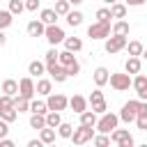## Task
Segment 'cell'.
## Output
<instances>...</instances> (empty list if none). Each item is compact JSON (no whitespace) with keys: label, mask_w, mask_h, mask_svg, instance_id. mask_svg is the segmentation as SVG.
Instances as JSON below:
<instances>
[{"label":"cell","mask_w":147,"mask_h":147,"mask_svg":"<svg viewBox=\"0 0 147 147\" xmlns=\"http://www.w3.org/2000/svg\"><path fill=\"white\" fill-rule=\"evenodd\" d=\"M119 124V115H115V113H101V119H96V129L94 131H99V133H110L115 126Z\"/></svg>","instance_id":"cell-1"},{"label":"cell","mask_w":147,"mask_h":147,"mask_svg":"<svg viewBox=\"0 0 147 147\" xmlns=\"http://www.w3.org/2000/svg\"><path fill=\"white\" fill-rule=\"evenodd\" d=\"M87 37L90 39H106L110 37V21H96L87 28Z\"/></svg>","instance_id":"cell-2"},{"label":"cell","mask_w":147,"mask_h":147,"mask_svg":"<svg viewBox=\"0 0 147 147\" xmlns=\"http://www.w3.org/2000/svg\"><path fill=\"white\" fill-rule=\"evenodd\" d=\"M108 83H110V87L113 90H117V92H126L129 87H131V74H110L108 76Z\"/></svg>","instance_id":"cell-3"},{"label":"cell","mask_w":147,"mask_h":147,"mask_svg":"<svg viewBox=\"0 0 147 147\" xmlns=\"http://www.w3.org/2000/svg\"><path fill=\"white\" fill-rule=\"evenodd\" d=\"M138 103H140V99H131V101H126V103L122 106V110H119V119H122V122H126V124L136 122V115H138Z\"/></svg>","instance_id":"cell-4"},{"label":"cell","mask_w":147,"mask_h":147,"mask_svg":"<svg viewBox=\"0 0 147 147\" xmlns=\"http://www.w3.org/2000/svg\"><path fill=\"white\" fill-rule=\"evenodd\" d=\"M92 138H94V126H85V124H80V126L74 129V133H71L74 145H85V142H90Z\"/></svg>","instance_id":"cell-5"},{"label":"cell","mask_w":147,"mask_h":147,"mask_svg":"<svg viewBox=\"0 0 147 147\" xmlns=\"http://www.w3.org/2000/svg\"><path fill=\"white\" fill-rule=\"evenodd\" d=\"M126 41H129L126 34H113V37H106V46L103 48H106V53L113 55V53H119L122 48H126Z\"/></svg>","instance_id":"cell-6"},{"label":"cell","mask_w":147,"mask_h":147,"mask_svg":"<svg viewBox=\"0 0 147 147\" xmlns=\"http://www.w3.org/2000/svg\"><path fill=\"white\" fill-rule=\"evenodd\" d=\"M110 142H115V145H119V147H131L133 145V136L126 131V129H113L110 131Z\"/></svg>","instance_id":"cell-7"},{"label":"cell","mask_w":147,"mask_h":147,"mask_svg":"<svg viewBox=\"0 0 147 147\" xmlns=\"http://www.w3.org/2000/svg\"><path fill=\"white\" fill-rule=\"evenodd\" d=\"M44 37L48 39V44H51V46H57V44H62V41H64V37H67V34H64V30H62L60 25H55V23H53V25H46Z\"/></svg>","instance_id":"cell-8"},{"label":"cell","mask_w":147,"mask_h":147,"mask_svg":"<svg viewBox=\"0 0 147 147\" xmlns=\"http://www.w3.org/2000/svg\"><path fill=\"white\" fill-rule=\"evenodd\" d=\"M46 106H48V110H60V113H62V110L69 106V99H67L64 94H53V92H51V94L46 96Z\"/></svg>","instance_id":"cell-9"},{"label":"cell","mask_w":147,"mask_h":147,"mask_svg":"<svg viewBox=\"0 0 147 147\" xmlns=\"http://www.w3.org/2000/svg\"><path fill=\"white\" fill-rule=\"evenodd\" d=\"M131 87L136 90V94H138L140 101H147V76L136 74V78H131Z\"/></svg>","instance_id":"cell-10"},{"label":"cell","mask_w":147,"mask_h":147,"mask_svg":"<svg viewBox=\"0 0 147 147\" xmlns=\"http://www.w3.org/2000/svg\"><path fill=\"white\" fill-rule=\"evenodd\" d=\"M46 74L51 76V80H55V83H64L67 78H69V74H67V69L57 62V64H48L46 67Z\"/></svg>","instance_id":"cell-11"},{"label":"cell","mask_w":147,"mask_h":147,"mask_svg":"<svg viewBox=\"0 0 147 147\" xmlns=\"http://www.w3.org/2000/svg\"><path fill=\"white\" fill-rule=\"evenodd\" d=\"M18 94H21L23 99H34L37 90H34V83H32V78H30V76H25V78H21V80H18Z\"/></svg>","instance_id":"cell-12"},{"label":"cell","mask_w":147,"mask_h":147,"mask_svg":"<svg viewBox=\"0 0 147 147\" xmlns=\"http://www.w3.org/2000/svg\"><path fill=\"white\" fill-rule=\"evenodd\" d=\"M136 124L140 131H147V101L138 103V115H136Z\"/></svg>","instance_id":"cell-13"},{"label":"cell","mask_w":147,"mask_h":147,"mask_svg":"<svg viewBox=\"0 0 147 147\" xmlns=\"http://www.w3.org/2000/svg\"><path fill=\"white\" fill-rule=\"evenodd\" d=\"M44 30H46V23L39 21V18H34V21L28 23V34L30 37H44Z\"/></svg>","instance_id":"cell-14"},{"label":"cell","mask_w":147,"mask_h":147,"mask_svg":"<svg viewBox=\"0 0 147 147\" xmlns=\"http://www.w3.org/2000/svg\"><path fill=\"white\" fill-rule=\"evenodd\" d=\"M140 67H142L140 57H138V55H129V60H126V64H124V71L131 74V76H136V74H140Z\"/></svg>","instance_id":"cell-15"},{"label":"cell","mask_w":147,"mask_h":147,"mask_svg":"<svg viewBox=\"0 0 147 147\" xmlns=\"http://www.w3.org/2000/svg\"><path fill=\"white\" fill-rule=\"evenodd\" d=\"M69 106H71V110L74 113H83V110H87V99L85 96H80V94H74L71 99H69Z\"/></svg>","instance_id":"cell-16"},{"label":"cell","mask_w":147,"mask_h":147,"mask_svg":"<svg viewBox=\"0 0 147 147\" xmlns=\"http://www.w3.org/2000/svg\"><path fill=\"white\" fill-rule=\"evenodd\" d=\"M108 76H110V71H108L106 67H96V69H94V85H96V87H103V85L108 83Z\"/></svg>","instance_id":"cell-17"},{"label":"cell","mask_w":147,"mask_h":147,"mask_svg":"<svg viewBox=\"0 0 147 147\" xmlns=\"http://www.w3.org/2000/svg\"><path fill=\"white\" fill-rule=\"evenodd\" d=\"M64 48L67 51H71V53H78L80 48H83V39L80 37H64Z\"/></svg>","instance_id":"cell-18"},{"label":"cell","mask_w":147,"mask_h":147,"mask_svg":"<svg viewBox=\"0 0 147 147\" xmlns=\"http://www.w3.org/2000/svg\"><path fill=\"white\" fill-rule=\"evenodd\" d=\"M28 74H30V76H34V78H39V76H44V74H46V64H44V62H39V60H32V62L28 64Z\"/></svg>","instance_id":"cell-19"},{"label":"cell","mask_w":147,"mask_h":147,"mask_svg":"<svg viewBox=\"0 0 147 147\" xmlns=\"http://www.w3.org/2000/svg\"><path fill=\"white\" fill-rule=\"evenodd\" d=\"M57 62H60L62 67H71V64H74V62H78V60H76V55H74L71 51H67V48H64V51H60V53H57Z\"/></svg>","instance_id":"cell-20"},{"label":"cell","mask_w":147,"mask_h":147,"mask_svg":"<svg viewBox=\"0 0 147 147\" xmlns=\"http://www.w3.org/2000/svg\"><path fill=\"white\" fill-rule=\"evenodd\" d=\"M34 90H37V94L48 96V94H51V90H53V83H51L48 78H39V80H37V85H34Z\"/></svg>","instance_id":"cell-21"},{"label":"cell","mask_w":147,"mask_h":147,"mask_svg":"<svg viewBox=\"0 0 147 147\" xmlns=\"http://www.w3.org/2000/svg\"><path fill=\"white\" fill-rule=\"evenodd\" d=\"M39 140H41L44 145H53V142H55V129H51V126L39 129Z\"/></svg>","instance_id":"cell-22"},{"label":"cell","mask_w":147,"mask_h":147,"mask_svg":"<svg viewBox=\"0 0 147 147\" xmlns=\"http://www.w3.org/2000/svg\"><path fill=\"white\" fill-rule=\"evenodd\" d=\"M60 122H62V115H60V110H48V113H46V126H51V129H57V126H60Z\"/></svg>","instance_id":"cell-23"},{"label":"cell","mask_w":147,"mask_h":147,"mask_svg":"<svg viewBox=\"0 0 147 147\" xmlns=\"http://www.w3.org/2000/svg\"><path fill=\"white\" fill-rule=\"evenodd\" d=\"M2 94H9V96H16V94H18V83H16L14 78H7V80L2 83Z\"/></svg>","instance_id":"cell-24"},{"label":"cell","mask_w":147,"mask_h":147,"mask_svg":"<svg viewBox=\"0 0 147 147\" xmlns=\"http://www.w3.org/2000/svg\"><path fill=\"white\" fill-rule=\"evenodd\" d=\"M39 21H44L46 25H53V23H57V14H55V9H41V14H39Z\"/></svg>","instance_id":"cell-25"},{"label":"cell","mask_w":147,"mask_h":147,"mask_svg":"<svg viewBox=\"0 0 147 147\" xmlns=\"http://www.w3.org/2000/svg\"><path fill=\"white\" fill-rule=\"evenodd\" d=\"M14 23V14L9 9H0V30H7Z\"/></svg>","instance_id":"cell-26"},{"label":"cell","mask_w":147,"mask_h":147,"mask_svg":"<svg viewBox=\"0 0 147 147\" xmlns=\"http://www.w3.org/2000/svg\"><path fill=\"white\" fill-rule=\"evenodd\" d=\"M110 16H113V18H124V16H126V5L113 2V5H110Z\"/></svg>","instance_id":"cell-27"},{"label":"cell","mask_w":147,"mask_h":147,"mask_svg":"<svg viewBox=\"0 0 147 147\" xmlns=\"http://www.w3.org/2000/svg\"><path fill=\"white\" fill-rule=\"evenodd\" d=\"M64 18H67V23H69L71 28H78V25L83 23V14H80L78 9H76V11H71V9H69V14H67Z\"/></svg>","instance_id":"cell-28"},{"label":"cell","mask_w":147,"mask_h":147,"mask_svg":"<svg viewBox=\"0 0 147 147\" xmlns=\"http://www.w3.org/2000/svg\"><path fill=\"white\" fill-rule=\"evenodd\" d=\"M14 108H16L18 113H28V110H30V99H23L21 94H16V96H14Z\"/></svg>","instance_id":"cell-29"},{"label":"cell","mask_w":147,"mask_h":147,"mask_svg":"<svg viewBox=\"0 0 147 147\" xmlns=\"http://www.w3.org/2000/svg\"><path fill=\"white\" fill-rule=\"evenodd\" d=\"M80 124L94 126V124H96V113H94V110H83V113H80Z\"/></svg>","instance_id":"cell-30"},{"label":"cell","mask_w":147,"mask_h":147,"mask_svg":"<svg viewBox=\"0 0 147 147\" xmlns=\"http://www.w3.org/2000/svg\"><path fill=\"white\" fill-rule=\"evenodd\" d=\"M30 126L32 129H44L46 126V115H41V113H32V117H30Z\"/></svg>","instance_id":"cell-31"},{"label":"cell","mask_w":147,"mask_h":147,"mask_svg":"<svg viewBox=\"0 0 147 147\" xmlns=\"http://www.w3.org/2000/svg\"><path fill=\"white\" fill-rule=\"evenodd\" d=\"M129 30H131V25H129L126 21H122V18L110 28V32H113V34H129Z\"/></svg>","instance_id":"cell-32"},{"label":"cell","mask_w":147,"mask_h":147,"mask_svg":"<svg viewBox=\"0 0 147 147\" xmlns=\"http://www.w3.org/2000/svg\"><path fill=\"white\" fill-rule=\"evenodd\" d=\"M30 113H41V115H46V113H48V106H46V101L30 99Z\"/></svg>","instance_id":"cell-33"},{"label":"cell","mask_w":147,"mask_h":147,"mask_svg":"<svg viewBox=\"0 0 147 147\" xmlns=\"http://www.w3.org/2000/svg\"><path fill=\"white\" fill-rule=\"evenodd\" d=\"M53 9H55V14H57V16H67V14H69V9H71V5H69V0H57Z\"/></svg>","instance_id":"cell-34"},{"label":"cell","mask_w":147,"mask_h":147,"mask_svg":"<svg viewBox=\"0 0 147 147\" xmlns=\"http://www.w3.org/2000/svg\"><path fill=\"white\" fill-rule=\"evenodd\" d=\"M16 117H18V110H16V108H2V110H0V119H5V122H9V124H11Z\"/></svg>","instance_id":"cell-35"},{"label":"cell","mask_w":147,"mask_h":147,"mask_svg":"<svg viewBox=\"0 0 147 147\" xmlns=\"http://www.w3.org/2000/svg\"><path fill=\"white\" fill-rule=\"evenodd\" d=\"M71 133H74V126H71L69 122H60V126H57V136H60V138H71Z\"/></svg>","instance_id":"cell-36"},{"label":"cell","mask_w":147,"mask_h":147,"mask_svg":"<svg viewBox=\"0 0 147 147\" xmlns=\"http://www.w3.org/2000/svg\"><path fill=\"white\" fill-rule=\"evenodd\" d=\"M9 11H11L14 16L23 14V11H25V2H23V0H9Z\"/></svg>","instance_id":"cell-37"},{"label":"cell","mask_w":147,"mask_h":147,"mask_svg":"<svg viewBox=\"0 0 147 147\" xmlns=\"http://www.w3.org/2000/svg\"><path fill=\"white\" fill-rule=\"evenodd\" d=\"M142 44L140 41H126V51H129V55H138L140 57V53H142Z\"/></svg>","instance_id":"cell-38"},{"label":"cell","mask_w":147,"mask_h":147,"mask_svg":"<svg viewBox=\"0 0 147 147\" xmlns=\"http://www.w3.org/2000/svg\"><path fill=\"white\" fill-rule=\"evenodd\" d=\"M57 53H60V51L53 46V48L46 53V57H44V64H46V67H48V64H57Z\"/></svg>","instance_id":"cell-39"},{"label":"cell","mask_w":147,"mask_h":147,"mask_svg":"<svg viewBox=\"0 0 147 147\" xmlns=\"http://www.w3.org/2000/svg\"><path fill=\"white\" fill-rule=\"evenodd\" d=\"M92 142H94L96 147H106V145H110V136H108V133H99V136L92 138Z\"/></svg>","instance_id":"cell-40"},{"label":"cell","mask_w":147,"mask_h":147,"mask_svg":"<svg viewBox=\"0 0 147 147\" xmlns=\"http://www.w3.org/2000/svg\"><path fill=\"white\" fill-rule=\"evenodd\" d=\"M99 101H106V99H103V92H101V87H96V90H94V92L87 96V103H90V106H92V103H99Z\"/></svg>","instance_id":"cell-41"},{"label":"cell","mask_w":147,"mask_h":147,"mask_svg":"<svg viewBox=\"0 0 147 147\" xmlns=\"http://www.w3.org/2000/svg\"><path fill=\"white\" fill-rule=\"evenodd\" d=\"M113 16H110V7H101V9H96V21H110Z\"/></svg>","instance_id":"cell-42"},{"label":"cell","mask_w":147,"mask_h":147,"mask_svg":"<svg viewBox=\"0 0 147 147\" xmlns=\"http://www.w3.org/2000/svg\"><path fill=\"white\" fill-rule=\"evenodd\" d=\"M92 110H94L96 115H101V113L108 110V106H106V101H99V103H92Z\"/></svg>","instance_id":"cell-43"},{"label":"cell","mask_w":147,"mask_h":147,"mask_svg":"<svg viewBox=\"0 0 147 147\" xmlns=\"http://www.w3.org/2000/svg\"><path fill=\"white\" fill-rule=\"evenodd\" d=\"M39 5H41V0H25V9L28 11H37Z\"/></svg>","instance_id":"cell-44"},{"label":"cell","mask_w":147,"mask_h":147,"mask_svg":"<svg viewBox=\"0 0 147 147\" xmlns=\"http://www.w3.org/2000/svg\"><path fill=\"white\" fill-rule=\"evenodd\" d=\"M9 133V122H5V119H0V138H5Z\"/></svg>","instance_id":"cell-45"},{"label":"cell","mask_w":147,"mask_h":147,"mask_svg":"<svg viewBox=\"0 0 147 147\" xmlns=\"http://www.w3.org/2000/svg\"><path fill=\"white\" fill-rule=\"evenodd\" d=\"M0 147H14V140H9L7 136H5V138H0Z\"/></svg>","instance_id":"cell-46"},{"label":"cell","mask_w":147,"mask_h":147,"mask_svg":"<svg viewBox=\"0 0 147 147\" xmlns=\"http://www.w3.org/2000/svg\"><path fill=\"white\" fill-rule=\"evenodd\" d=\"M147 0H126V7H140V5H145Z\"/></svg>","instance_id":"cell-47"},{"label":"cell","mask_w":147,"mask_h":147,"mask_svg":"<svg viewBox=\"0 0 147 147\" xmlns=\"http://www.w3.org/2000/svg\"><path fill=\"white\" fill-rule=\"evenodd\" d=\"M41 145H44V142H41L39 138H37V140H28V147H41Z\"/></svg>","instance_id":"cell-48"},{"label":"cell","mask_w":147,"mask_h":147,"mask_svg":"<svg viewBox=\"0 0 147 147\" xmlns=\"http://www.w3.org/2000/svg\"><path fill=\"white\" fill-rule=\"evenodd\" d=\"M7 44V34H5V30H0V48Z\"/></svg>","instance_id":"cell-49"},{"label":"cell","mask_w":147,"mask_h":147,"mask_svg":"<svg viewBox=\"0 0 147 147\" xmlns=\"http://www.w3.org/2000/svg\"><path fill=\"white\" fill-rule=\"evenodd\" d=\"M80 2H83V0H69V5H74V7H76V5H80Z\"/></svg>","instance_id":"cell-50"},{"label":"cell","mask_w":147,"mask_h":147,"mask_svg":"<svg viewBox=\"0 0 147 147\" xmlns=\"http://www.w3.org/2000/svg\"><path fill=\"white\" fill-rule=\"evenodd\" d=\"M140 55H142V57L147 60V48H142V53H140Z\"/></svg>","instance_id":"cell-51"},{"label":"cell","mask_w":147,"mask_h":147,"mask_svg":"<svg viewBox=\"0 0 147 147\" xmlns=\"http://www.w3.org/2000/svg\"><path fill=\"white\" fill-rule=\"evenodd\" d=\"M103 2H106V5H113V2H117V0H103Z\"/></svg>","instance_id":"cell-52"}]
</instances>
